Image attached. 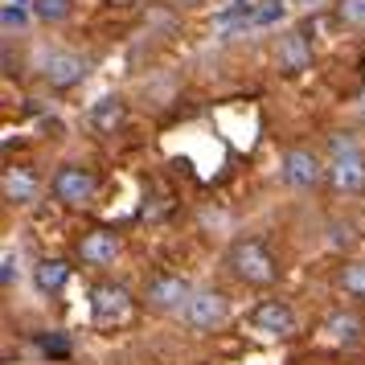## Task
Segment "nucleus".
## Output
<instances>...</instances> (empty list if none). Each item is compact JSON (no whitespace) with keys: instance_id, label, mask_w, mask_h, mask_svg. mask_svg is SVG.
I'll use <instances>...</instances> for the list:
<instances>
[{"instance_id":"aec40b11","label":"nucleus","mask_w":365,"mask_h":365,"mask_svg":"<svg viewBox=\"0 0 365 365\" xmlns=\"http://www.w3.org/2000/svg\"><path fill=\"white\" fill-rule=\"evenodd\" d=\"M21 25H25L21 4H4V29H21Z\"/></svg>"},{"instance_id":"9b49d317","label":"nucleus","mask_w":365,"mask_h":365,"mask_svg":"<svg viewBox=\"0 0 365 365\" xmlns=\"http://www.w3.org/2000/svg\"><path fill=\"white\" fill-rule=\"evenodd\" d=\"M308 62H312V46L304 41V34L279 37V66L287 70V74H299V70H308Z\"/></svg>"},{"instance_id":"39448f33","label":"nucleus","mask_w":365,"mask_h":365,"mask_svg":"<svg viewBox=\"0 0 365 365\" xmlns=\"http://www.w3.org/2000/svg\"><path fill=\"white\" fill-rule=\"evenodd\" d=\"M250 320H255V329L267 332V336H292V332H296V316H292V308H287L283 299H267V304H259Z\"/></svg>"},{"instance_id":"dca6fc26","label":"nucleus","mask_w":365,"mask_h":365,"mask_svg":"<svg viewBox=\"0 0 365 365\" xmlns=\"http://www.w3.org/2000/svg\"><path fill=\"white\" fill-rule=\"evenodd\" d=\"M336 17L353 29H365V0H336Z\"/></svg>"},{"instance_id":"0eeeda50","label":"nucleus","mask_w":365,"mask_h":365,"mask_svg":"<svg viewBox=\"0 0 365 365\" xmlns=\"http://www.w3.org/2000/svg\"><path fill=\"white\" fill-rule=\"evenodd\" d=\"M91 308H95V320L99 324H115V320H123V316L132 312V299H128L123 287H95Z\"/></svg>"},{"instance_id":"f257e3e1","label":"nucleus","mask_w":365,"mask_h":365,"mask_svg":"<svg viewBox=\"0 0 365 365\" xmlns=\"http://www.w3.org/2000/svg\"><path fill=\"white\" fill-rule=\"evenodd\" d=\"M230 271L238 275L242 283H271L275 279V259L267 255V247L259 238H242L230 247Z\"/></svg>"},{"instance_id":"6e6552de","label":"nucleus","mask_w":365,"mask_h":365,"mask_svg":"<svg viewBox=\"0 0 365 365\" xmlns=\"http://www.w3.org/2000/svg\"><path fill=\"white\" fill-rule=\"evenodd\" d=\"M86 78V62L78 53H53L46 62V83L50 86H74Z\"/></svg>"},{"instance_id":"f03ea898","label":"nucleus","mask_w":365,"mask_h":365,"mask_svg":"<svg viewBox=\"0 0 365 365\" xmlns=\"http://www.w3.org/2000/svg\"><path fill=\"white\" fill-rule=\"evenodd\" d=\"M226 312H230V304H226L222 292H197V296L185 304V324L205 332V329H217L226 320Z\"/></svg>"},{"instance_id":"6ab92c4d","label":"nucleus","mask_w":365,"mask_h":365,"mask_svg":"<svg viewBox=\"0 0 365 365\" xmlns=\"http://www.w3.org/2000/svg\"><path fill=\"white\" fill-rule=\"evenodd\" d=\"M279 17H283V4H279V0H271V4H267V9H259L250 21H255V25H271V21H279Z\"/></svg>"},{"instance_id":"20e7f679","label":"nucleus","mask_w":365,"mask_h":365,"mask_svg":"<svg viewBox=\"0 0 365 365\" xmlns=\"http://www.w3.org/2000/svg\"><path fill=\"white\" fill-rule=\"evenodd\" d=\"M189 299H193V292H189V283H185L181 275H156V279L148 283V304L152 308L173 312V308H185Z\"/></svg>"},{"instance_id":"2eb2a0df","label":"nucleus","mask_w":365,"mask_h":365,"mask_svg":"<svg viewBox=\"0 0 365 365\" xmlns=\"http://www.w3.org/2000/svg\"><path fill=\"white\" fill-rule=\"evenodd\" d=\"M341 287H345L349 296L365 299V263H349L345 271H341Z\"/></svg>"},{"instance_id":"9d476101","label":"nucleus","mask_w":365,"mask_h":365,"mask_svg":"<svg viewBox=\"0 0 365 365\" xmlns=\"http://www.w3.org/2000/svg\"><path fill=\"white\" fill-rule=\"evenodd\" d=\"M83 259L86 263H95V267H107V263H115V255H119V242H115V234H107V230H91L83 238Z\"/></svg>"},{"instance_id":"a211bd4d","label":"nucleus","mask_w":365,"mask_h":365,"mask_svg":"<svg viewBox=\"0 0 365 365\" xmlns=\"http://www.w3.org/2000/svg\"><path fill=\"white\" fill-rule=\"evenodd\" d=\"M329 329H332V336H341V341H345V336H357V329H361V324H357V316H332L329 320Z\"/></svg>"},{"instance_id":"7ed1b4c3","label":"nucleus","mask_w":365,"mask_h":365,"mask_svg":"<svg viewBox=\"0 0 365 365\" xmlns=\"http://www.w3.org/2000/svg\"><path fill=\"white\" fill-rule=\"evenodd\" d=\"M53 197L66 201V205H86L95 197V177L78 165H66L53 173Z\"/></svg>"},{"instance_id":"412c9836","label":"nucleus","mask_w":365,"mask_h":365,"mask_svg":"<svg viewBox=\"0 0 365 365\" xmlns=\"http://www.w3.org/2000/svg\"><path fill=\"white\" fill-rule=\"evenodd\" d=\"M0 279L4 283L17 279V255H13V250H4V271H0Z\"/></svg>"},{"instance_id":"ddd939ff","label":"nucleus","mask_w":365,"mask_h":365,"mask_svg":"<svg viewBox=\"0 0 365 365\" xmlns=\"http://www.w3.org/2000/svg\"><path fill=\"white\" fill-rule=\"evenodd\" d=\"M123 119H128L123 99H99L91 107V123H95L99 132H115V128H123Z\"/></svg>"},{"instance_id":"1a4fd4ad","label":"nucleus","mask_w":365,"mask_h":365,"mask_svg":"<svg viewBox=\"0 0 365 365\" xmlns=\"http://www.w3.org/2000/svg\"><path fill=\"white\" fill-rule=\"evenodd\" d=\"M332 185L336 189H361L365 185V160H361V152H345V156H336L332 160Z\"/></svg>"},{"instance_id":"5701e85b","label":"nucleus","mask_w":365,"mask_h":365,"mask_svg":"<svg viewBox=\"0 0 365 365\" xmlns=\"http://www.w3.org/2000/svg\"><path fill=\"white\" fill-rule=\"evenodd\" d=\"M9 4H25V0H9Z\"/></svg>"},{"instance_id":"4be33fe9","label":"nucleus","mask_w":365,"mask_h":365,"mask_svg":"<svg viewBox=\"0 0 365 365\" xmlns=\"http://www.w3.org/2000/svg\"><path fill=\"white\" fill-rule=\"evenodd\" d=\"M181 4H201V0H181Z\"/></svg>"},{"instance_id":"f3484780","label":"nucleus","mask_w":365,"mask_h":365,"mask_svg":"<svg viewBox=\"0 0 365 365\" xmlns=\"http://www.w3.org/2000/svg\"><path fill=\"white\" fill-rule=\"evenodd\" d=\"M34 9L41 21H66L70 17V0H37Z\"/></svg>"},{"instance_id":"423d86ee","label":"nucleus","mask_w":365,"mask_h":365,"mask_svg":"<svg viewBox=\"0 0 365 365\" xmlns=\"http://www.w3.org/2000/svg\"><path fill=\"white\" fill-rule=\"evenodd\" d=\"M320 177H324V168H320V160H316L312 152L292 148L287 156H283V181L287 185H296V189H312Z\"/></svg>"},{"instance_id":"4468645a","label":"nucleus","mask_w":365,"mask_h":365,"mask_svg":"<svg viewBox=\"0 0 365 365\" xmlns=\"http://www.w3.org/2000/svg\"><path fill=\"white\" fill-rule=\"evenodd\" d=\"M66 275H70V267L62 263V259H46V263L37 267V287H41V292H58V287L66 283Z\"/></svg>"},{"instance_id":"f8f14e48","label":"nucleus","mask_w":365,"mask_h":365,"mask_svg":"<svg viewBox=\"0 0 365 365\" xmlns=\"http://www.w3.org/2000/svg\"><path fill=\"white\" fill-rule=\"evenodd\" d=\"M37 197V177L29 173V168H9L4 173V201H17V205H25V201Z\"/></svg>"}]
</instances>
